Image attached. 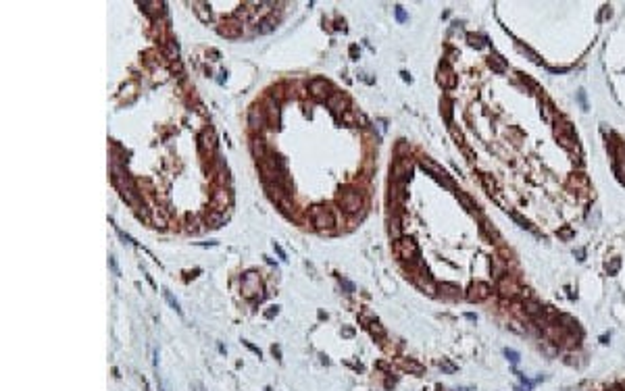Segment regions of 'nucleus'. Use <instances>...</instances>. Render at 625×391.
Instances as JSON below:
<instances>
[{
  "mask_svg": "<svg viewBox=\"0 0 625 391\" xmlns=\"http://www.w3.org/2000/svg\"><path fill=\"white\" fill-rule=\"evenodd\" d=\"M554 135H557L559 144L562 146V148H567V150H571V152H578L579 150L578 139H575V135H573L571 123H567L565 119H557V123H554Z\"/></svg>",
  "mask_w": 625,
  "mask_h": 391,
  "instance_id": "nucleus-1",
  "label": "nucleus"
},
{
  "mask_svg": "<svg viewBox=\"0 0 625 391\" xmlns=\"http://www.w3.org/2000/svg\"><path fill=\"white\" fill-rule=\"evenodd\" d=\"M394 252L398 254L402 260H417V258H419V248H417V243L413 241V237H405V235L394 241Z\"/></svg>",
  "mask_w": 625,
  "mask_h": 391,
  "instance_id": "nucleus-2",
  "label": "nucleus"
},
{
  "mask_svg": "<svg viewBox=\"0 0 625 391\" xmlns=\"http://www.w3.org/2000/svg\"><path fill=\"white\" fill-rule=\"evenodd\" d=\"M496 291L502 298L513 300L515 296H519V293H523V287H521L519 281L513 275H502V277L498 279V283H496Z\"/></svg>",
  "mask_w": 625,
  "mask_h": 391,
  "instance_id": "nucleus-3",
  "label": "nucleus"
},
{
  "mask_svg": "<svg viewBox=\"0 0 625 391\" xmlns=\"http://www.w3.org/2000/svg\"><path fill=\"white\" fill-rule=\"evenodd\" d=\"M311 219H312V225L317 229H331L336 225V216L329 208H323V206H312L311 208Z\"/></svg>",
  "mask_w": 625,
  "mask_h": 391,
  "instance_id": "nucleus-4",
  "label": "nucleus"
},
{
  "mask_svg": "<svg viewBox=\"0 0 625 391\" xmlns=\"http://www.w3.org/2000/svg\"><path fill=\"white\" fill-rule=\"evenodd\" d=\"M340 206H342V211L348 212V214L359 212L360 208H363V196H360L357 190H346L342 194V198H340Z\"/></svg>",
  "mask_w": 625,
  "mask_h": 391,
  "instance_id": "nucleus-5",
  "label": "nucleus"
},
{
  "mask_svg": "<svg viewBox=\"0 0 625 391\" xmlns=\"http://www.w3.org/2000/svg\"><path fill=\"white\" fill-rule=\"evenodd\" d=\"M490 293H492V287L485 281H475V283H471V287L467 291V298H469V302H484V300H488L490 298Z\"/></svg>",
  "mask_w": 625,
  "mask_h": 391,
  "instance_id": "nucleus-6",
  "label": "nucleus"
},
{
  "mask_svg": "<svg viewBox=\"0 0 625 391\" xmlns=\"http://www.w3.org/2000/svg\"><path fill=\"white\" fill-rule=\"evenodd\" d=\"M242 289H244V296L246 298H254L256 293L261 291V279H259V275L246 273L244 279H242Z\"/></svg>",
  "mask_w": 625,
  "mask_h": 391,
  "instance_id": "nucleus-7",
  "label": "nucleus"
},
{
  "mask_svg": "<svg viewBox=\"0 0 625 391\" xmlns=\"http://www.w3.org/2000/svg\"><path fill=\"white\" fill-rule=\"evenodd\" d=\"M419 165L423 166V169H425V171H429V173H432V175L434 177H438V179H442L444 181V183H448L450 185V179H448V175H446V171H444L442 169V166L440 165H438V163H434V160L432 158H427V156H423L421 160H419Z\"/></svg>",
  "mask_w": 625,
  "mask_h": 391,
  "instance_id": "nucleus-8",
  "label": "nucleus"
},
{
  "mask_svg": "<svg viewBox=\"0 0 625 391\" xmlns=\"http://www.w3.org/2000/svg\"><path fill=\"white\" fill-rule=\"evenodd\" d=\"M219 33L225 38H240L242 33V23L238 19H227L223 23L219 25Z\"/></svg>",
  "mask_w": 625,
  "mask_h": 391,
  "instance_id": "nucleus-9",
  "label": "nucleus"
},
{
  "mask_svg": "<svg viewBox=\"0 0 625 391\" xmlns=\"http://www.w3.org/2000/svg\"><path fill=\"white\" fill-rule=\"evenodd\" d=\"M569 187L575 190L578 194H590V181L583 173H573V175L569 177Z\"/></svg>",
  "mask_w": 625,
  "mask_h": 391,
  "instance_id": "nucleus-10",
  "label": "nucleus"
},
{
  "mask_svg": "<svg viewBox=\"0 0 625 391\" xmlns=\"http://www.w3.org/2000/svg\"><path fill=\"white\" fill-rule=\"evenodd\" d=\"M328 90H329V83L325 79H312L309 83V92H311V96H315L317 100H325L328 94H329Z\"/></svg>",
  "mask_w": 625,
  "mask_h": 391,
  "instance_id": "nucleus-11",
  "label": "nucleus"
},
{
  "mask_svg": "<svg viewBox=\"0 0 625 391\" xmlns=\"http://www.w3.org/2000/svg\"><path fill=\"white\" fill-rule=\"evenodd\" d=\"M438 83H440L442 88H448V90L456 86V75H454V71L448 65L440 67V73H438Z\"/></svg>",
  "mask_w": 625,
  "mask_h": 391,
  "instance_id": "nucleus-12",
  "label": "nucleus"
},
{
  "mask_svg": "<svg viewBox=\"0 0 625 391\" xmlns=\"http://www.w3.org/2000/svg\"><path fill=\"white\" fill-rule=\"evenodd\" d=\"M400 366L405 368L406 373H411V375H417V376H421L423 373H425V366H423L421 362L413 360V358H408V360H402V362H400Z\"/></svg>",
  "mask_w": 625,
  "mask_h": 391,
  "instance_id": "nucleus-13",
  "label": "nucleus"
},
{
  "mask_svg": "<svg viewBox=\"0 0 625 391\" xmlns=\"http://www.w3.org/2000/svg\"><path fill=\"white\" fill-rule=\"evenodd\" d=\"M248 123H250V127H252V129H259V127H263V123H265V117H263V108H259V106L250 108V115H248Z\"/></svg>",
  "mask_w": 625,
  "mask_h": 391,
  "instance_id": "nucleus-14",
  "label": "nucleus"
},
{
  "mask_svg": "<svg viewBox=\"0 0 625 391\" xmlns=\"http://www.w3.org/2000/svg\"><path fill=\"white\" fill-rule=\"evenodd\" d=\"M523 308H525V314H530V316H533V318H540L542 312H544L542 304H538L536 300H527V302L523 304Z\"/></svg>",
  "mask_w": 625,
  "mask_h": 391,
  "instance_id": "nucleus-15",
  "label": "nucleus"
},
{
  "mask_svg": "<svg viewBox=\"0 0 625 391\" xmlns=\"http://www.w3.org/2000/svg\"><path fill=\"white\" fill-rule=\"evenodd\" d=\"M488 65L492 71H496V73H504L506 71V62L502 57H498V54H492V57L488 59Z\"/></svg>",
  "mask_w": 625,
  "mask_h": 391,
  "instance_id": "nucleus-16",
  "label": "nucleus"
},
{
  "mask_svg": "<svg viewBox=\"0 0 625 391\" xmlns=\"http://www.w3.org/2000/svg\"><path fill=\"white\" fill-rule=\"evenodd\" d=\"M225 223V216L221 214L219 211H211L206 214V225L208 227H221Z\"/></svg>",
  "mask_w": 625,
  "mask_h": 391,
  "instance_id": "nucleus-17",
  "label": "nucleus"
},
{
  "mask_svg": "<svg viewBox=\"0 0 625 391\" xmlns=\"http://www.w3.org/2000/svg\"><path fill=\"white\" fill-rule=\"evenodd\" d=\"M275 25H277V19L273 15H269L259 23V33H271L275 30Z\"/></svg>",
  "mask_w": 625,
  "mask_h": 391,
  "instance_id": "nucleus-18",
  "label": "nucleus"
},
{
  "mask_svg": "<svg viewBox=\"0 0 625 391\" xmlns=\"http://www.w3.org/2000/svg\"><path fill=\"white\" fill-rule=\"evenodd\" d=\"M415 283L419 285L423 291H427L429 296H434V293H436V285L429 281V277H425V275H423V277H415Z\"/></svg>",
  "mask_w": 625,
  "mask_h": 391,
  "instance_id": "nucleus-19",
  "label": "nucleus"
},
{
  "mask_svg": "<svg viewBox=\"0 0 625 391\" xmlns=\"http://www.w3.org/2000/svg\"><path fill=\"white\" fill-rule=\"evenodd\" d=\"M482 183L484 187L488 190L490 196H498V185H496V181L492 179V175H488V173H482Z\"/></svg>",
  "mask_w": 625,
  "mask_h": 391,
  "instance_id": "nucleus-20",
  "label": "nucleus"
},
{
  "mask_svg": "<svg viewBox=\"0 0 625 391\" xmlns=\"http://www.w3.org/2000/svg\"><path fill=\"white\" fill-rule=\"evenodd\" d=\"M194 6H196L194 13L200 17V21H203V23H208V21H211V11H206L203 2H194Z\"/></svg>",
  "mask_w": 625,
  "mask_h": 391,
  "instance_id": "nucleus-21",
  "label": "nucleus"
},
{
  "mask_svg": "<svg viewBox=\"0 0 625 391\" xmlns=\"http://www.w3.org/2000/svg\"><path fill=\"white\" fill-rule=\"evenodd\" d=\"M252 152H254L256 158H265V154H267V152H265V142H263V139H259V137L252 139Z\"/></svg>",
  "mask_w": 625,
  "mask_h": 391,
  "instance_id": "nucleus-22",
  "label": "nucleus"
},
{
  "mask_svg": "<svg viewBox=\"0 0 625 391\" xmlns=\"http://www.w3.org/2000/svg\"><path fill=\"white\" fill-rule=\"evenodd\" d=\"M203 148H208V150H215V134L213 131H204L203 134Z\"/></svg>",
  "mask_w": 625,
  "mask_h": 391,
  "instance_id": "nucleus-23",
  "label": "nucleus"
},
{
  "mask_svg": "<svg viewBox=\"0 0 625 391\" xmlns=\"http://www.w3.org/2000/svg\"><path fill=\"white\" fill-rule=\"evenodd\" d=\"M456 198H458V200H461V202H463V204H465V208H467V211H471V212H473V211H475V208H477V206H475V202H473V200H471V198H469V196H465V194H463L461 190H458V192H456Z\"/></svg>",
  "mask_w": 625,
  "mask_h": 391,
  "instance_id": "nucleus-24",
  "label": "nucleus"
},
{
  "mask_svg": "<svg viewBox=\"0 0 625 391\" xmlns=\"http://www.w3.org/2000/svg\"><path fill=\"white\" fill-rule=\"evenodd\" d=\"M152 221L156 223V227H167V216H165V212L161 211V208H156V211L152 212Z\"/></svg>",
  "mask_w": 625,
  "mask_h": 391,
  "instance_id": "nucleus-25",
  "label": "nucleus"
},
{
  "mask_svg": "<svg viewBox=\"0 0 625 391\" xmlns=\"http://www.w3.org/2000/svg\"><path fill=\"white\" fill-rule=\"evenodd\" d=\"M238 17H242V19H252V17H254V9H252V4H244V6H240Z\"/></svg>",
  "mask_w": 625,
  "mask_h": 391,
  "instance_id": "nucleus-26",
  "label": "nucleus"
},
{
  "mask_svg": "<svg viewBox=\"0 0 625 391\" xmlns=\"http://www.w3.org/2000/svg\"><path fill=\"white\" fill-rule=\"evenodd\" d=\"M328 102H329V106H331L333 110H340V108H342V106H344V98H342V96H340V94H336V96H331V98H329V100H328Z\"/></svg>",
  "mask_w": 625,
  "mask_h": 391,
  "instance_id": "nucleus-27",
  "label": "nucleus"
},
{
  "mask_svg": "<svg viewBox=\"0 0 625 391\" xmlns=\"http://www.w3.org/2000/svg\"><path fill=\"white\" fill-rule=\"evenodd\" d=\"M359 115H354L352 113V110H342V121L344 123H348V125H352V123H359Z\"/></svg>",
  "mask_w": 625,
  "mask_h": 391,
  "instance_id": "nucleus-28",
  "label": "nucleus"
},
{
  "mask_svg": "<svg viewBox=\"0 0 625 391\" xmlns=\"http://www.w3.org/2000/svg\"><path fill=\"white\" fill-rule=\"evenodd\" d=\"M390 233H392V237H394V241L398 240V237H402V235H400V221L396 219V216H394L392 223H390Z\"/></svg>",
  "mask_w": 625,
  "mask_h": 391,
  "instance_id": "nucleus-29",
  "label": "nucleus"
},
{
  "mask_svg": "<svg viewBox=\"0 0 625 391\" xmlns=\"http://www.w3.org/2000/svg\"><path fill=\"white\" fill-rule=\"evenodd\" d=\"M615 173H617V177H619L621 183H625V160H617L615 163Z\"/></svg>",
  "mask_w": 625,
  "mask_h": 391,
  "instance_id": "nucleus-30",
  "label": "nucleus"
},
{
  "mask_svg": "<svg viewBox=\"0 0 625 391\" xmlns=\"http://www.w3.org/2000/svg\"><path fill=\"white\" fill-rule=\"evenodd\" d=\"M369 329H371V333L373 335H377V337H384V335H386V331H384V327H381L379 323H377V320H371V323H369Z\"/></svg>",
  "mask_w": 625,
  "mask_h": 391,
  "instance_id": "nucleus-31",
  "label": "nucleus"
},
{
  "mask_svg": "<svg viewBox=\"0 0 625 391\" xmlns=\"http://www.w3.org/2000/svg\"><path fill=\"white\" fill-rule=\"evenodd\" d=\"M213 204L215 206H225L227 204V194L225 192H217L215 194V198H213Z\"/></svg>",
  "mask_w": 625,
  "mask_h": 391,
  "instance_id": "nucleus-32",
  "label": "nucleus"
},
{
  "mask_svg": "<svg viewBox=\"0 0 625 391\" xmlns=\"http://www.w3.org/2000/svg\"><path fill=\"white\" fill-rule=\"evenodd\" d=\"M619 267H621V260H619V258H613V260H610V262L607 264V271H609V275H615L617 271H619Z\"/></svg>",
  "mask_w": 625,
  "mask_h": 391,
  "instance_id": "nucleus-33",
  "label": "nucleus"
},
{
  "mask_svg": "<svg viewBox=\"0 0 625 391\" xmlns=\"http://www.w3.org/2000/svg\"><path fill=\"white\" fill-rule=\"evenodd\" d=\"M450 106H453V104H450V100H444V115H446V121L448 123L453 121V108H450Z\"/></svg>",
  "mask_w": 625,
  "mask_h": 391,
  "instance_id": "nucleus-34",
  "label": "nucleus"
},
{
  "mask_svg": "<svg viewBox=\"0 0 625 391\" xmlns=\"http://www.w3.org/2000/svg\"><path fill=\"white\" fill-rule=\"evenodd\" d=\"M165 298H167V302H169V304L173 306V310H177V312H182V308H179V304H177V300H175V298H173V296H171V293H169V291H165Z\"/></svg>",
  "mask_w": 625,
  "mask_h": 391,
  "instance_id": "nucleus-35",
  "label": "nucleus"
},
{
  "mask_svg": "<svg viewBox=\"0 0 625 391\" xmlns=\"http://www.w3.org/2000/svg\"><path fill=\"white\" fill-rule=\"evenodd\" d=\"M469 42H471V46H475V48H482L484 46V38L473 36V33H469Z\"/></svg>",
  "mask_w": 625,
  "mask_h": 391,
  "instance_id": "nucleus-36",
  "label": "nucleus"
},
{
  "mask_svg": "<svg viewBox=\"0 0 625 391\" xmlns=\"http://www.w3.org/2000/svg\"><path fill=\"white\" fill-rule=\"evenodd\" d=\"M513 219H515V221H519L521 223V227H525V229H531V225H530V223H527L525 219H521V216L517 214V212H513Z\"/></svg>",
  "mask_w": 625,
  "mask_h": 391,
  "instance_id": "nucleus-37",
  "label": "nucleus"
},
{
  "mask_svg": "<svg viewBox=\"0 0 625 391\" xmlns=\"http://www.w3.org/2000/svg\"><path fill=\"white\" fill-rule=\"evenodd\" d=\"M504 354H506V358H509L511 362H517V360H519V356H517V352H513V350H506Z\"/></svg>",
  "mask_w": 625,
  "mask_h": 391,
  "instance_id": "nucleus-38",
  "label": "nucleus"
},
{
  "mask_svg": "<svg viewBox=\"0 0 625 391\" xmlns=\"http://www.w3.org/2000/svg\"><path fill=\"white\" fill-rule=\"evenodd\" d=\"M396 17H398L400 21H405V19H406V15H405V11H402V9H400V6H396Z\"/></svg>",
  "mask_w": 625,
  "mask_h": 391,
  "instance_id": "nucleus-39",
  "label": "nucleus"
},
{
  "mask_svg": "<svg viewBox=\"0 0 625 391\" xmlns=\"http://www.w3.org/2000/svg\"><path fill=\"white\" fill-rule=\"evenodd\" d=\"M244 346H246V347H248V350H252V352H254V354H256V356H261V350H259V347H254V346H252V344H248V341H244Z\"/></svg>",
  "mask_w": 625,
  "mask_h": 391,
  "instance_id": "nucleus-40",
  "label": "nucleus"
},
{
  "mask_svg": "<svg viewBox=\"0 0 625 391\" xmlns=\"http://www.w3.org/2000/svg\"><path fill=\"white\" fill-rule=\"evenodd\" d=\"M273 248H275V252H277V254H280V256L283 258V260H286V254H283V250H281L280 246H277V243H273Z\"/></svg>",
  "mask_w": 625,
  "mask_h": 391,
  "instance_id": "nucleus-41",
  "label": "nucleus"
},
{
  "mask_svg": "<svg viewBox=\"0 0 625 391\" xmlns=\"http://www.w3.org/2000/svg\"><path fill=\"white\" fill-rule=\"evenodd\" d=\"M442 366H444V368H446V371H450V373H454V366H453V364H450V362H442Z\"/></svg>",
  "mask_w": 625,
  "mask_h": 391,
  "instance_id": "nucleus-42",
  "label": "nucleus"
},
{
  "mask_svg": "<svg viewBox=\"0 0 625 391\" xmlns=\"http://www.w3.org/2000/svg\"><path fill=\"white\" fill-rule=\"evenodd\" d=\"M561 235L562 237H569V235H571V231H569V229H565V231H561Z\"/></svg>",
  "mask_w": 625,
  "mask_h": 391,
  "instance_id": "nucleus-43",
  "label": "nucleus"
},
{
  "mask_svg": "<svg viewBox=\"0 0 625 391\" xmlns=\"http://www.w3.org/2000/svg\"><path fill=\"white\" fill-rule=\"evenodd\" d=\"M609 391H621V389H609Z\"/></svg>",
  "mask_w": 625,
  "mask_h": 391,
  "instance_id": "nucleus-44",
  "label": "nucleus"
}]
</instances>
